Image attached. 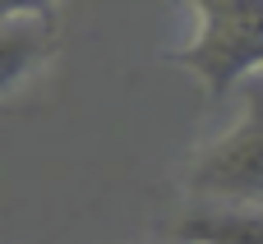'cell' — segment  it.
I'll list each match as a JSON object with an SVG mask.
<instances>
[{"label":"cell","mask_w":263,"mask_h":244,"mask_svg":"<svg viewBox=\"0 0 263 244\" xmlns=\"http://www.w3.org/2000/svg\"><path fill=\"white\" fill-rule=\"evenodd\" d=\"M190 32L166 60L185 69L208 101H231L240 88L259 78L263 65V9L259 5H227V0H190Z\"/></svg>","instance_id":"1"},{"label":"cell","mask_w":263,"mask_h":244,"mask_svg":"<svg viewBox=\"0 0 263 244\" xmlns=\"http://www.w3.org/2000/svg\"><path fill=\"white\" fill-rule=\"evenodd\" d=\"M190 203H222V208H263V88L259 78L240 88V115L194 148L185 166Z\"/></svg>","instance_id":"2"},{"label":"cell","mask_w":263,"mask_h":244,"mask_svg":"<svg viewBox=\"0 0 263 244\" xmlns=\"http://www.w3.org/2000/svg\"><path fill=\"white\" fill-rule=\"evenodd\" d=\"M60 46L55 5H0V97L18 92Z\"/></svg>","instance_id":"3"},{"label":"cell","mask_w":263,"mask_h":244,"mask_svg":"<svg viewBox=\"0 0 263 244\" xmlns=\"http://www.w3.org/2000/svg\"><path fill=\"white\" fill-rule=\"evenodd\" d=\"M171 244H263V208L190 203L166 226Z\"/></svg>","instance_id":"4"}]
</instances>
